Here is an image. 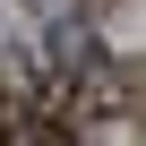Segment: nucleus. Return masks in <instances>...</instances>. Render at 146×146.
I'll use <instances>...</instances> for the list:
<instances>
[{
	"mask_svg": "<svg viewBox=\"0 0 146 146\" xmlns=\"http://www.w3.org/2000/svg\"><path fill=\"white\" fill-rule=\"evenodd\" d=\"M0 146H78V129L52 120V112H35V103H9L0 112Z\"/></svg>",
	"mask_w": 146,
	"mask_h": 146,
	"instance_id": "nucleus-1",
	"label": "nucleus"
},
{
	"mask_svg": "<svg viewBox=\"0 0 146 146\" xmlns=\"http://www.w3.org/2000/svg\"><path fill=\"white\" fill-rule=\"evenodd\" d=\"M0 112H9V95H0Z\"/></svg>",
	"mask_w": 146,
	"mask_h": 146,
	"instance_id": "nucleus-2",
	"label": "nucleus"
}]
</instances>
